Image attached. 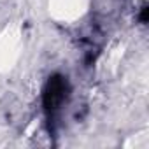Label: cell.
Listing matches in <instances>:
<instances>
[{"mask_svg":"<svg viewBox=\"0 0 149 149\" xmlns=\"http://www.w3.org/2000/svg\"><path fill=\"white\" fill-rule=\"evenodd\" d=\"M68 93H70V84H68V79L61 74H54L51 76L42 90V105L46 109L47 114H53L56 112L61 104L68 98Z\"/></svg>","mask_w":149,"mask_h":149,"instance_id":"1","label":"cell"},{"mask_svg":"<svg viewBox=\"0 0 149 149\" xmlns=\"http://www.w3.org/2000/svg\"><path fill=\"white\" fill-rule=\"evenodd\" d=\"M147 13H149V9L144 6V7H142V11H140V23H144V25L147 23Z\"/></svg>","mask_w":149,"mask_h":149,"instance_id":"2","label":"cell"}]
</instances>
